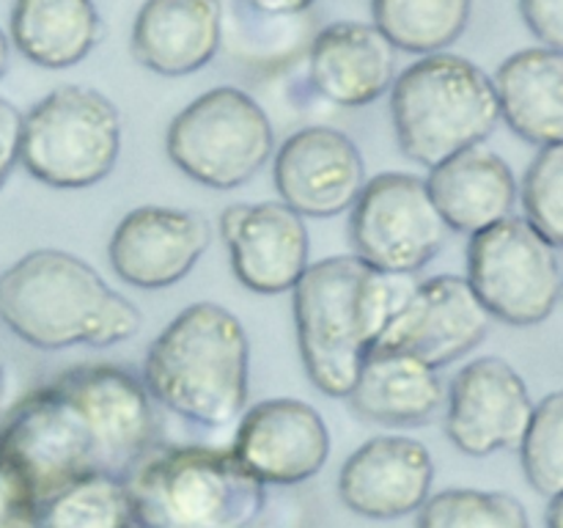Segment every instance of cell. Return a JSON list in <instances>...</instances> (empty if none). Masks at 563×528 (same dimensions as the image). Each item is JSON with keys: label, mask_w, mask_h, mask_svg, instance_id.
Segmentation results:
<instances>
[{"label": "cell", "mask_w": 563, "mask_h": 528, "mask_svg": "<svg viewBox=\"0 0 563 528\" xmlns=\"http://www.w3.org/2000/svg\"><path fill=\"white\" fill-rule=\"evenodd\" d=\"M152 396L119 366H82L22 402L0 435V473L27 504L113 473L154 440Z\"/></svg>", "instance_id": "6da1fadb"}, {"label": "cell", "mask_w": 563, "mask_h": 528, "mask_svg": "<svg viewBox=\"0 0 563 528\" xmlns=\"http://www.w3.org/2000/svg\"><path fill=\"white\" fill-rule=\"evenodd\" d=\"M410 289V275L379 273L355 253L308 264L291 308L302 366L322 394L346 399Z\"/></svg>", "instance_id": "7a4b0ae2"}, {"label": "cell", "mask_w": 563, "mask_h": 528, "mask_svg": "<svg viewBox=\"0 0 563 528\" xmlns=\"http://www.w3.org/2000/svg\"><path fill=\"white\" fill-rule=\"evenodd\" d=\"M0 322L25 344L66 350L121 344L143 317L80 256L42 248L0 275Z\"/></svg>", "instance_id": "3957f363"}, {"label": "cell", "mask_w": 563, "mask_h": 528, "mask_svg": "<svg viewBox=\"0 0 563 528\" xmlns=\"http://www.w3.org/2000/svg\"><path fill=\"white\" fill-rule=\"evenodd\" d=\"M251 374V341L229 308L192 302L152 341L143 385L154 402L203 429L242 416Z\"/></svg>", "instance_id": "277c9868"}, {"label": "cell", "mask_w": 563, "mask_h": 528, "mask_svg": "<svg viewBox=\"0 0 563 528\" xmlns=\"http://www.w3.org/2000/svg\"><path fill=\"white\" fill-rule=\"evenodd\" d=\"M396 141L412 163L432 170L443 160L482 146L500 121L493 77L454 53L423 55L390 88Z\"/></svg>", "instance_id": "5b68a950"}, {"label": "cell", "mask_w": 563, "mask_h": 528, "mask_svg": "<svg viewBox=\"0 0 563 528\" xmlns=\"http://www.w3.org/2000/svg\"><path fill=\"white\" fill-rule=\"evenodd\" d=\"M262 487L231 451L176 449L146 460L130 495L154 528H245L262 512Z\"/></svg>", "instance_id": "8992f818"}, {"label": "cell", "mask_w": 563, "mask_h": 528, "mask_svg": "<svg viewBox=\"0 0 563 528\" xmlns=\"http://www.w3.org/2000/svg\"><path fill=\"white\" fill-rule=\"evenodd\" d=\"M121 113L102 91L60 86L22 116L20 163L36 182L82 190L115 168Z\"/></svg>", "instance_id": "52a82bcc"}, {"label": "cell", "mask_w": 563, "mask_h": 528, "mask_svg": "<svg viewBox=\"0 0 563 528\" xmlns=\"http://www.w3.org/2000/svg\"><path fill=\"white\" fill-rule=\"evenodd\" d=\"M170 163L214 190L245 185L275 154L269 116L247 91L220 86L192 99L165 132Z\"/></svg>", "instance_id": "ba28073f"}, {"label": "cell", "mask_w": 563, "mask_h": 528, "mask_svg": "<svg viewBox=\"0 0 563 528\" xmlns=\"http://www.w3.org/2000/svg\"><path fill=\"white\" fill-rule=\"evenodd\" d=\"M465 280L489 317L515 328L544 322L563 289L555 248L515 215L471 234Z\"/></svg>", "instance_id": "9c48e42d"}, {"label": "cell", "mask_w": 563, "mask_h": 528, "mask_svg": "<svg viewBox=\"0 0 563 528\" xmlns=\"http://www.w3.org/2000/svg\"><path fill=\"white\" fill-rule=\"evenodd\" d=\"M355 256L388 275H412L427 267L449 240L427 179L388 170L366 182L350 215Z\"/></svg>", "instance_id": "30bf717a"}, {"label": "cell", "mask_w": 563, "mask_h": 528, "mask_svg": "<svg viewBox=\"0 0 563 528\" xmlns=\"http://www.w3.org/2000/svg\"><path fill=\"white\" fill-rule=\"evenodd\" d=\"M493 317L460 275L418 280L385 328L377 350H396L443 369L476 350Z\"/></svg>", "instance_id": "8fae6325"}, {"label": "cell", "mask_w": 563, "mask_h": 528, "mask_svg": "<svg viewBox=\"0 0 563 528\" xmlns=\"http://www.w3.org/2000/svg\"><path fill=\"white\" fill-rule=\"evenodd\" d=\"M533 399L522 374L495 355L460 369L449 391L445 435L467 457L515 449L526 438Z\"/></svg>", "instance_id": "7c38bea8"}, {"label": "cell", "mask_w": 563, "mask_h": 528, "mask_svg": "<svg viewBox=\"0 0 563 528\" xmlns=\"http://www.w3.org/2000/svg\"><path fill=\"white\" fill-rule=\"evenodd\" d=\"M278 201L302 218H335L366 187V163L350 135L333 127H302L273 154Z\"/></svg>", "instance_id": "4fadbf2b"}, {"label": "cell", "mask_w": 563, "mask_h": 528, "mask_svg": "<svg viewBox=\"0 0 563 528\" xmlns=\"http://www.w3.org/2000/svg\"><path fill=\"white\" fill-rule=\"evenodd\" d=\"M218 231L234 278L256 295L291 292L311 264L306 218L284 201L231 204L220 215Z\"/></svg>", "instance_id": "5bb4252c"}, {"label": "cell", "mask_w": 563, "mask_h": 528, "mask_svg": "<svg viewBox=\"0 0 563 528\" xmlns=\"http://www.w3.org/2000/svg\"><path fill=\"white\" fill-rule=\"evenodd\" d=\"M212 226L207 215L176 207H137L126 212L108 242L113 273L135 289H170L207 253Z\"/></svg>", "instance_id": "9a60e30c"}, {"label": "cell", "mask_w": 563, "mask_h": 528, "mask_svg": "<svg viewBox=\"0 0 563 528\" xmlns=\"http://www.w3.org/2000/svg\"><path fill=\"white\" fill-rule=\"evenodd\" d=\"M234 460L262 484H302L330 457V429L322 413L302 399H267L242 416Z\"/></svg>", "instance_id": "2e32d148"}, {"label": "cell", "mask_w": 563, "mask_h": 528, "mask_svg": "<svg viewBox=\"0 0 563 528\" xmlns=\"http://www.w3.org/2000/svg\"><path fill=\"white\" fill-rule=\"evenodd\" d=\"M432 482L434 462L421 440L379 435L341 465L339 498L368 520H396L427 504Z\"/></svg>", "instance_id": "e0dca14e"}, {"label": "cell", "mask_w": 563, "mask_h": 528, "mask_svg": "<svg viewBox=\"0 0 563 528\" xmlns=\"http://www.w3.org/2000/svg\"><path fill=\"white\" fill-rule=\"evenodd\" d=\"M308 75L328 102L363 108L394 88L396 47L374 22H333L313 38Z\"/></svg>", "instance_id": "ac0fdd59"}, {"label": "cell", "mask_w": 563, "mask_h": 528, "mask_svg": "<svg viewBox=\"0 0 563 528\" xmlns=\"http://www.w3.org/2000/svg\"><path fill=\"white\" fill-rule=\"evenodd\" d=\"M223 36L220 0H146L132 22V55L148 72L181 77L203 69Z\"/></svg>", "instance_id": "d6986e66"}, {"label": "cell", "mask_w": 563, "mask_h": 528, "mask_svg": "<svg viewBox=\"0 0 563 528\" xmlns=\"http://www.w3.org/2000/svg\"><path fill=\"white\" fill-rule=\"evenodd\" d=\"M429 196L449 231L476 234L515 212L520 198L515 170L500 154L473 146L434 165L427 176Z\"/></svg>", "instance_id": "ffe728a7"}, {"label": "cell", "mask_w": 563, "mask_h": 528, "mask_svg": "<svg viewBox=\"0 0 563 528\" xmlns=\"http://www.w3.org/2000/svg\"><path fill=\"white\" fill-rule=\"evenodd\" d=\"M357 418L383 427H423L443 407L438 369L396 350H374L346 394Z\"/></svg>", "instance_id": "44dd1931"}, {"label": "cell", "mask_w": 563, "mask_h": 528, "mask_svg": "<svg viewBox=\"0 0 563 528\" xmlns=\"http://www.w3.org/2000/svg\"><path fill=\"white\" fill-rule=\"evenodd\" d=\"M500 119L528 143H563V55L528 47L509 55L493 77Z\"/></svg>", "instance_id": "7402d4cb"}, {"label": "cell", "mask_w": 563, "mask_h": 528, "mask_svg": "<svg viewBox=\"0 0 563 528\" xmlns=\"http://www.w3.org/2000/svg\"><path fill=\"white\" fill-rule=\"evenodd\" d=\"M11 44L42 69H69L99 42L102 22L93 0H14Z\"/></svg>", "instance_id": "603a6c76"}, {"label": "cell", "mask_w": 563, "mask_h": 528, "mask_svg": "<svg viewBox=\"0 0 563 528\" xmlns=\"http://www.w3.org/2000/svg\"><path fill=\"white\" fill-rule=\"evenodd\" d=\"M374 25L396 50L443 53L465 33L473 0H372Z\"/></svg>", "instance_id": "cb8c5ba5"}, {"label": "cell", "mask_w": 563, "mask_h": 528, "mask_svg": "<svg viewBox=\"0 0 563 528\" xmlns=\"http://www.w3.org/2000/svg\"><path fill=\"white\" fill-rule=\"evenodd\" d=\"M132 520L130 487L113 473L80 479L38 506L42 528H132Z\"/></svg>", "instance_id": "d4e9b609"}, {"label": "cell", "mask_w": 563, "mask_h": 528, "mask_svg": "<svg viewBox=\"0 0 563 528\" xmlns=\"http://www.w3.org/2000/svg\"><path fill=\"white\" fill-rule=\"evenodd\" d=\"M418 528H531V520L515 495L456 487L429 495L418 509Z\"/></svg>", "instance_id": "484cf974"}, {"label": "cell", "mask_w": 563, "mask_h": 528, "mask_svg": "<svg viewBox=\"0 0 563 528\" xmlns=\"http://www.w3.org/2000/svg\"><path fill=\"white\" fill-rule=\"evenodd\" d=\"M520 462L528 484L539 495L563 493V391L533 405L531 424L520 443Z\"/></svg>", "instance_id": "4316f807"}, {"label": "cell", "mask_w": 563, "mask_h": 528, "mask_svg": "<svg viewBox=\"0 0 563 528\" xmlns=\"http://www.w3.org/2000/svg\"><path fill=\"white\" fill-rule=\"evenodd\" d=\"M526 220L550 242L563 248V143L539 148L520 187Z\"/></svg>", "instance_id": "83f0119b"}, {"label": "cell", "mask_w": 563, "mask_h": 528, "mask_svg": "<svg viewBox=\"0 0 563 528\" xmlns=\"http://www.w3.org/2000/svg\"><path fill=\"white\" fill-rule=\"evenodd\" d=\"M520 14L544 47L563 55V0H520Z\"/></svg>", "instance_id": "f1b7e54d"}, {"label": "cell", "mask_w": 563, "mask_h": 528, "mask_svg": "<svg viewBox=\"0 0 563 528\" xmlns=\"http://www.w3.org/2000/svg\"><path fill=\"white\" fill-rule=\"evenodd\" d=\"M20 135H22V113L0 97V190L9 182L11 170L20 163Z\"/></svg>", "instance_id": "f546056e"}, {"label": "cell", "mask_w": 563, "mask_h": 528, "mask_svg": "<svg viewBox=\"0 0 563 528\" xmlns=\"http://www.w3.org/2000/svg\"><path fill=\"white\" fill-rule=\"evenodd\" d=\"M251 9H256L258 14L267 16H291L302 14L306 9H311L313 0H247Z\"/></svg>", "instance_id": "4dcf8cb0"}, {"label": "cell", "mask_w": 563, "mask_h": 528, "mask_svg": "<svg viewBox=\"0 0 563 528\" xmlns=\"http://www.w3.org/2000/svg\"><path fill=\"white\" fill-rule=\"evenodd\" d=\"M544 522L548 528H563V493L553 495L548 506V515H544Z\"/></svg>", "instance_id": "1f68e13d"}, {"label": "cell", "mask_w": 563, "mask_h": 528, "mask_svg": "<svg viewBox=\"0 0 563 528\" xmlns=\"http://www.w3.org/2000/svg\"><path fill=\"white\" fill-rule=\"evenodd\" d=\"M9 36L3 33V28H0V77L5 75V69H9Z\"/></svg>", "instance_id": "d6a6232c"}, {"label": "cell", "mask_w": 563, "mask_h": 528, "mask_svg": "<svg viewBox=\"0 0 563 528\" xmlns=\"http://www.w3.org/2000/svg\"><path fill=\"white\" fill-rule=\"evenodd\" d=\"M561 292H563V289H561Z\"/></svg>", "instance_id": "836d02e7"}]
</instances>
